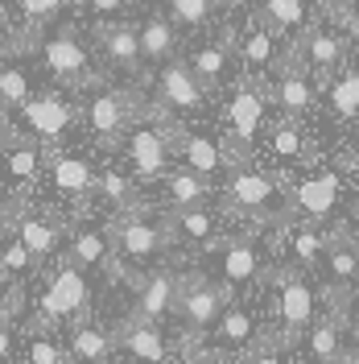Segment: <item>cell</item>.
Listing matches in <instances>:
<instances>
[{
    "label": "cell",
    "mask_w": 359,
    "mask_h": 364,
    "mask_svg": "<svg viewBox=\"0 0 359 364\" xmlns=\"http://www.w3.org/2000/svg\"><path fill=\"white\" fill-rule=\"evenodd\" d=\"M33 265H38V261L29 257V249H25L21 240H4V245H0V273H9V277H25Z\"/></svg>",
    "instance_id": "41"
},
{
    "label": "cell",
    "mask_w": 359,
    "mask_h": 364,
    "mask_svg": "<svg viewBox=\"0 0 359 364\" xmlns=\"http://www.w3.org/2000/svg\"><path fill=\"white\" fill-rule=\"evenodd\" d=\"M231 58H236L231 42H206V46H199L186 63H190V70L199 75L202 87H206V91H219L227 83V67H231Z\"/></svg>",
    "instance_id": "32"
},
{
    "label": "cell",
    "mask_w": 359,
    "mask_h": 364,
    "mask_svg": "<svg viewBox=\"0 0 359 364\" xmlns=\"http://www.w3.org/2000/svg\"><path fill=\"white\" fill-rule=\"evenodd\" d=\"M338 364H359V343H347V352H343Z\"/></svg>",
    "instance_id": "48"
},
{
    "label": "cell",
    "mask_w": 359,
    "mask_h": 364,
    "mask_svg": "<svg viewBox=\"0 0 359 364\" xmlns=\"http://www.w3.org/2000/svg\"><path fill=\"white\" fill-rule=\"evenodd\" d=\"M67 9V0H21V29L25 38H38L45 25Z\"/></svg>",
    "instance_id": "39"
},
{
    "label": "cell",
    "mask_w": 359,
    "mask_h": 364,
    "mask_svg": "<svg viewBox=\"0 0 359 364\" xmlns=\"http://www.w3.org/2000/svg\"><path fill=\"white\" fill-rule=\"evenodd\" d=\"M252 4H260V0H252Z\"/></svg>",
    "instance_id": "51"
},
{
    "label": "cell",
    "mask_w": 359,
    "mask_h": 364,
    "mask_svg": "<svg viewBox=\"0 0 359 364\" xmlns=\"http://www.w3.org/2000/svg\"><path fill=\"white\" fill-rule=\"evenodd\" d=\"M343 236H347V249H351V257L359 261V232H351V228H343Z\"/></svg>",
    "instance_id": "47"
},
{
    "label": "cell",
    "mask_w": 359,
    "mask_h": 364,
    "mask_svg": "<svg viewBox=\"0 0 359 364\" xmlns=\"http://www.w3.org/2000/svg\"><path fill=\"white\" fill-rule=\"evenodd\" d=\"M161 195H165V207L170 211H186V207H206L215 199V186L211 178H202L194 170H174V174H165L161 178Z\"/></svg>",
    "instance_id": "30"
},
{
    "label": "cell",
    "mask_w": 359,
    "mask_h": 364,
    "mask_svg": "<svg viewBox=\"0 0 359 364\" xmlns=\"http://www.w3.org/2000/svg\"><path fill=\"white\" fill-rule=\"evenodd\" d=\"M322 265H326V282H331V290H335L331 298L351 302V294L359 290V261L351 257V249H347L343 228L331 232V249H326V257H322Z\"/></svg>",
    "instance_id": "28"
},
{
    "label": "cell",
    "mask_w": 359,
    "mask_h": 364,
    "mask_svg": "<svg viewBox=\"0 0 359 364\" xmlns=\"http://www.w3.org/2000/svg\"><path fill=\"white\" fill-rule=\"evenodd\" d=\"M215 0H170V21L178 29H206L215 17Z\"/></svg>",
    "instance_id": "38"
},
{
    "label": "cell",
    "mask_w": 359,
    "mask_h": 364,
    "mask_svg": "<svg viewBox=\"0 0 359 364\" xmlns=\"http://www.w3.org/2000/svg\"><path fill=\"white\" fill-rule=\"evenodd\" d=\"M42 170H45L42 145H33V141H13V145H4V174L13 182L33 186V182L42 178Z\"/></svg>",
    "instance_id": "33"
},
{
    "label": "cell",
    "mask_w": 359,
    "mask_h": 364,
    "mask_svg": "<svg viewBox=\"0 0 359 364\" xmlns=\"http://www.w3.org/2000/svg\"><path fill=\"white\" fill-rule=\"evenodd\" d=\"M95 191H99V199L112 207L116 215H128V211H140V195H136V186L128 174H120V170H99V178H95Z\"/></svg>",
    "instance_id": "35"
},
{
    "label": "cell",
    "mask_w": 359,
    "mask_h": 364,
    "mask_svg": "<svg viewBox=\"0 0 359 364\" xmlns=\"http://www.w3.org/2000/svg\"><path fill=\"white\" fill-rule=\"evenodd\" d=\"M215 265H219V282L231 294H252L260 282H269V252L252 240V232L244 236H227L223 245L215 249Z\"/></svg>",
    "instance_id": "7"
},
{
    "label": "cell",
    "mask_w": 359,
    "mask_h": 364,
    "mask_svg": "<svg viewBox=\"0 0 359 364\" xmlns=\"http://www.w3.org/2000/svg\"><path fill=\"white\" fill-rule=\"evenodd\" d=\"M178 286L182 277L174 269H149L136 277V306L133 318L136 323H161V318L174 315L178 306Z\"/></svg>",
    "instance_id": "18"
},
{
    "label": "cell",
    "mask_w": 359,
    "mask_h": 364,
    "mask_svg": "<svg viewBox=\"0 0 359 364\" xmlns=\"http://www.w3.org/2000/svg\"><path fill=\"white\" fill-rule=\"evenodd\" d=\"M240 364H285V360H281V348H272L269 340H260L252 352L240 356Z\"/></svg>",
    "instance_id": "42"
},
{
    "label": "cell",
    "mask_w": 359,
    "mask_h": 364,
    "mask_svg": "<svg viewBox=\"0 0 359 364\" xmlns=\"http://www.w3.org/2000/svg\"><path fill=\"white\" fill-rule=\"evenodd\" d=\"M343 29H347V33H351V38L359 42V9H355V4H351V13L343 17Z\"/></svg>",
    "instance_id": "46"
},
{
    "label": "cell",
    "mask_w": 359,
    "mask_h": 364,
    "mask_svg": "<svg viewBox=\"0 0 359 364\" xmlns=\"http://www.w3.org/2000/svg\"><path fill=\"white\" fill-rule=\"evenodd\" d=\"M13 356V331H9V318L0 315V364Z\"/></svg>",
    "instance_id": "45"
},
{
    "label": "cell",
    "mask_w": 359,
    "mask_h": 364,
    "mask_svg": "<svg viewBox=\"0 0 359 364\" xmlns=\"http://www.w3.org/2000/svg\"><path fill=\"white\" fill-rule=\"evenodd\" d=\"M136 33H140V54H145V63H158L165 67L174 54H178V25L170 21V17H145V21L136 25Z\"/></svg>",
    "instance_id": "31"
},
{
    "label": "cell",
    "mask_w": 359,
    "mask_h": 364,
    "mask_svg": "<svg viewBox=\"0 0 359 364\" xmlns=\"http://www.w3.org/2000/svg\"><path fill=\"white\" fill-rule=\"evenodd\" d=\"M256 17L289 46L302 42V33H306V25H310L306 0H260V4H256Z\"/></svg>",
    "instance_id": "29"
},
{
    "label": "cell",
    "mask_w": 359,
    "mask_h": 364,
    "mask_svg": "<svg viewBox=\"0 0 359 364\" xmlns=\"http://www.w3.org/2000/svg\"><path fill=\"white\" fill-rule=\"evenodd\" d=\"M9 207V191H4V182H0V211Z\"/></svg>",
    "instance_id": "50"
},
{
    "label": "cell",
    "mask_w": 359,
    "mask_h": 364,
    "mask_svg": "<svg viewBox=\"0 0 359 364\" xmlns=\"http://www.w3.org/2000/svg\"><path fill=\"white\" fill-rule=\"evenodd\" d=\"M45 174H50V186L62 195V199H87L95 191V166H91L83 154H54L45 161Z\"/></svg>",
    "instance_id": "23"
},
{
    "label": "cell",
    "mask_w": 359,
    "mask_h": 364,
    "mask_svg": "<svg viewBox=\"0 0 359 364\" xmlns=\"http://www.w3.org/2000/svg\"><path fill=\"white\" fill-rule=\"evenodd\" d=\"M67 352L74 356V364H112V356L120 352V340H116V331L83 318V323H70Z\"/></svg>",
    "instance_id": "25"
},
{
    "label": "cell",
    "mask_w": 359,
    "mask_h": 364,
    "mask_svg": "<svg viewBox=\"0 0 359 364\" xmlns=\"http://www.w3.org/2000/svg\"><path fill=\"white\" fill-rule=\"evenodd\" d=\"M351 215H355V220H359V178L351 182Z\"/></svg>",
    "instance_id": "49"
},
{
    "label": "cell",
    "mask_w": 359,
    "mask_h": 364,
    "mask_svg": "<svg viewBox=\"0 0 359 364\" xmlns=\"http://www.w3.org/2000/svg\"><path fill=\"white\" fill-rule=\"evenodd\" d=\"M231 50H236V58L244 63L248 75H256V79H260L265 70L277 67V58L285 54V50H281V38H277V33H272V29L260 21L256 13L240 25V33L231 38Z\"/></svg>",
    "instance_id": "19"
},
{
    "label": "cell",
    "mask_w": 359,
    "mask_h": 364,
    "mask_svg": "<svg viewBox=\"0 0 359 364\" xmlns=\"http://www.w3.org/2000/svg\"><path fill=\"white\" fill-rule=\"evenodd\" d=\"M33 100V83H29V75L21 67H0V112H17L21 104Z\"/></svg>",
    "instance_id": "37"
},
{
    "label": "cell",
    "mask_w": 359,
    "mask_h": 364,
    "mask_svg": "<svg viewBox=\"0 0 359 364\" xmlns=\"http://www.w3.org/2000/svg\"><path fill=\"white\" fill-rule=\"evenodd\" d=\"M231 290H227L223 282L215 277H202V273H190V277H182L178 286V306H174V318H178L182 327V348L190 352L202 336H211V327L219 323L223 315V306L231 302Z\"/></svg>",
    "instance_id": "4"
},
{
    "label": "cell",
    "mask_w": 359,
    "mask_h": 364,
    "mask_svg": "<svg viewBox=\"0 0 359 364\" xmlns=\"http://www.w3.org/2000/svg\"><path fill=\"white\" fill-rule=\"evenodd\" d=\"M211 340H215V352H223V356H244L265 340V327L256 323L248 302L231 298L223 306V315H219V323L211 327Z\"/></svg>",
    "instance_id": "16"
},
{
    "label": "cell",
    "mask_w": 359,
    "mask_h": 364,
    "mask_svg": "<svg viewBox=\"0 0 359 364\" xmlns=\"http://www.w3.org/2000/svg\"><path fill=\"white\" fill-rule=\"evenodd\" d=\"M272 154L281 161H302V166H310L314 158V141H310V133L302 129V120H285L281 116V124L272 129Z\"/></svg>",
    "instance_id": "34"
},
{
    "label": "cell",
    "mask_w": 359,
    "mask_h": 364,
    "mask_svg": "<svg viewBox=\"0 0 359 364\" xmlns=\"http://www.w3.org/2000/svg\"><path fill=\"white\" fill-rule=\"evenodd\" d=\"M281 245L289 249V265L314 269L318 261L326 257V249H331V232H322V224L285 220V224H281Z\"/></svg>",
    "instance_id": "24"
},
{
    "label": "cell",
    "mask_w": 359,
    "mask_h": 364,
    "mask_svg": "<svg viewBox=\"0 0 359 364\" xmlns=\"http://www.w3.org/2000/svg\"><path fill=\"white\" fill-rule=\"evenodd\" d=\"M269 83L248 75L240 79L231 95H227V108H223V141H227V154H231V166H244V154L252 149L256 133L265 129V112H269Z\"/></svg>",
    "instance_id": "3"
},
{
    "label": "cell",
    "mask_w": 359,
    "mask_h": 364,
    "mask_svg": "<svg viewBox=\"0 0 359 364\" xmlns=\"http://www.w3.org/2000/svg\"><path fill=\"white\" fill-rule=\"evenodd\" d=\"M219 356H223V352H215V348H190L182 364H215Z\"/></svg>",
    "instance_id": "44"
},
{
    "label": "cell",
    "mask_w": 359,
    "mask_h": 364,
    "mask_svg": "<svg viewBox=\"0 0 359 364\" xmlns=\"http://www.w3.org/2000/svg\"><path fill=\"white\" fill-rule=\"evenodd\" d=\"M67 261L79 265V269H99L108 265L116 277H128L116 261V245H112V224H79L70 232V245H67Z\"/></svg>",
    "instance_id": "20"
},
{
    "label": "cell",
    "mask_w": 359,
    "mask_h": 364,
    "mask_svg": "<svg viewBox=\"0 0 359 364\" xmlns=\"http://www.w3.org/2000/svg\"><path fill=\"white\" fill-rule=\"evenodd\" d=\"M83 120H87V129L99 136L104 145H116V141H124V136L133 133L136 120H145V108L136 104L133 91H124V87H99L87 100Z\"/></svg>",
    "instance_id": "9"
},
{
    "label": "cell",
    "mask_w": 359,
    "mask_h": 364,
    "mask_svg": "<svg viewBox=\"0 0 359 364\" xmlns=\"http://www.w3.org/2000/svg\"><path fill=\"white\" fill-rule=\"evenodd\" d=\"M269 282H272V290H277V327L265 331V340H269L272 348H293L318 318L314 286H310V282L302 277V269L289 265V261H277L272 273H269Z\"/></svg>",
    "instance_id": "1"
},
{
    "label": "cell",
    "mask_w": 359,
    "mask_h": 364,
    "mask_svg": "<svg viewBox=\"0 0 359 364\" xmlns=\"http://www.w3.org/2000/svg\"><path fill=\"white\" fill-rule=\"evenodd\" d=\"M124 4H128V0H87L91 17H104V21H108V17H120Z\"/></svg>",
    "instance_id": "43"
},
{
    "label": "cell",
    "mask_w": 359,
    "mask_h": 364,
    "mask_svg": "<svg viewBox=\"0 0 359 364\" xmlns=\"http://www.w3.org/2000/svg\"><path fill=\"white\" fill-rule=\"evenodd\" d=\"M38 58H42V67L50 70V79H54L58 87H67V91H87L91 83H95V67H91L87 46L79 42L70 29L50 33V38L38 46Z\"/></svg>",
    "instance_id": "10"
},
{
    "label": "cell",
    "mask_w": 359,
    "mask_h": 364,
    "mask_svg": "<svg viewBox=\"0 0 359 364\" xmlns=\"http://www.w3.org/2000/svg\"><path fill=\"white\" fill-rule=\"evenodd\" d=\"M74 104L62 100L58 91H45V95H33L29 104L17 108V120H13V129L21 141H33V145H50V141H58V136L67 133L70 124H74Z\"/></svg>",
    "instance_id": "12"
},
{
    "label": "cell",
    "mask_w": 359,
    "mask_h": 364,
    "mask_svg": "<svg viewBox=\"0 0 359 364\" xmlns=\"http://www.w3.org/2000/svg\"><path fill=\"white\" fill-rule=\"evenodd\" d=\"M99 50H104V58H108L116 70H128V75H136V70L145 67L136 25H124V21L99 25Z\"/></svg>",
    "instance_id": "27"
},
{
    "label": "cell",
    "mask_w": 359,
    "mask_h": 364,
    "mask_svg": "<svg viewBox=\"0 0 359 364\" xmlns=\"http://www.w3.org/2000/svg\"><path fill=\"white\" fill-rule=\"evenodd\" d=\"M355 161H359V158H355Z\"/></svg>",
    "instance_id": "52"
},
{
    "label": "cell",
    "mask_w": 359,
    "mask_h": 364,
    "mask_svg": "<svg viewBox=\"0 0 359 364\" xmlns=\"http://www.w3.org/2000/svg\"><path fill=\"white\" fill-rule=\"evenodd\" d=\"M223 207L256 220V224H285L289 207L281 203V182L252 170V166H231V174L223 182Z\"/></svg>",
    "instance_id": "5"
},
{
    "label": "cell",
    "mask_w": 359,
    "mask_h": 364,
    "mask_svg": "<svg viewBox=\"0 0 359 364\" xmlns=\"http://www.w3.org/2000/svg\"><path fill=\"white\" fill-rule=\"evenodd\" d=\"M347 33L335 29L331 21H310L306 25V33H302V42H297V54H302V67L310 70V79H314L318 87L326 91V83L335 79L338 70L347 67Z\"/></svg>",
    "instance_id": "11"
},
{
    "label": "cell",
    "mask_w": 359,
    "mask_h": 364,
    "mask_svg": "<svg viewBox=\"0 0 359 364\" xmlns=\"http://www.w3.org/2000/svg\"><path fill=\"white\" fill-rule=\"evenodd\" d=\"M285 182V207H289V220H306V224H326L338 207L343 195V178L338 170H310L302 178H281Z\"/></svg>",
    "instance_id": "8"
},
{
    "label": "cell",
    "mask_w": 359,
    "mask_h": 364,
    "mask_svg": "<svg viewBox=\"0 0 359 364\" xmlns=\"http://www.w3.org/2000/svg\"><path fill=\"white\" fill-rule=\"evenodd\" d=\"M112 245L120 269L128 273V282L136 286V277L153 269L161 261V252L170 249V232H165V220H149L145 207H140V211H128V215L112 220Z\"/></svg>",
    "instance_id": "2"
},
{
    "label": "cell",
    "mask_w": 359,
    "mask_h": 364,
    "mask_svg": "<svg viewBox=\"0 0 359 364\" xmlns=\"http://www.w3.org/2000/svg\"><path fill=\"white\" fill-rule=\"evenodd\" d=\"M170 141H174V154L182 158V166L202 174V178H215L231 166L227 141L202 133V129H170Z\"/></svg>",
    "instance_id": "15"
},
{
    "label": "cell",
    "mask_w": 359,
    "mask_h": 364,
    "mask_svg": "<svg viewBox=\"0 0 359 364\" xmlns=\"http://www.w3.org/2000/svg\"><path fill=\"white\" fill-rule=\"evenodd\" d=\"M38 318L42 327H54V323H83L91 318V282H87V269L62 261L58 269L45 277L42 286V298H38Z\"/></svg>",
    "instance_id": "6"
},
{
    "label": "cell",
    "mask_w": 359,
    "mask_h": 364,
    "mask_svg": "<svg viewBox=\"0 0 359 364\" xmlns=\"http://www.w3.org/2000/svg\"><path fill=\"white\" fill-rule=\"evenodd\" d=\"M116 340H120V352L128 356L133 364H165L170 360V340L158 323H120L116 327Z\"/></svg>",
    "instance_id": "22"
},
{
    "label": "cell",
    "mask_w": 359,
    "mask_h": 364,
    "mask_svg": "<svg viewBox=\"0 0 359 364\" xmlns=\"http://www.w3.org/2000/svg\"><path fill=\"white\" fill-rule=\"evenodd\" d=\"M165 232H170V245H182V249H219L223 245V220L211 207L170 211L165 215Z\"/></svg>",
    "instance_id": "17"
},
{
    "label": "cell",
    "mask_w": 359,
    "mask_h": 364,
    "mask_svg": "<svg viewBox=\"0 0 359 364\" xmlns=\"http://www.w3.org/2000/svg\"><path fill=\"white\" fill-rule=\"evenodd\" d=\"M326 104H331V112L338 120H355L359 116V70L351 63L326 83Z\"/></svg>",
    "instance_id": "36"
},
{
    "label": "cell",
    "mask_w": 359,
    "mask_h": 364,
    "mask_svg": "<svg viewBox=\"0 0 359 364\" xmlns=\"http://www.w3.org/2000/svg\"><path fill=\"white\" fill-rule=\"evenodd\" d=\"M347 352V302L331 298V311L314 318L306 331V356L314 364H338Z\"/></svg>",
    "instance_id": "21"
},
{
    "label": "cell",
    "mask_w": 359,
    "mask_h": 364,
    "mask_svg": "<svg viewBox=\"0 0 359 364\" xmlns=\"http://www.w3.org/2000/svg\"><path fill=\"white\" fill-rule=\"evenodd\" d=\"M9 228H17V240L29 249V257L38 265H45L58 252V245H62V224H54L45 215H33V211H13V224Z\"/></svg>",
    "instance_id": "26"
},
{
    "label": "cell",
    "mask_w": 359,
    "mask_h": 364,
    "mask_svg": "<svg viewBox=\"0 0 359 364\" xmlns=\"http://www.w3.org/2000/svg\"><path fill=\"white\" fill-rule=\"evenodd\" d=\"M170 129L174 124H153V120H136V129L124 136V154H128V166L140 182L165 178L170 170V158H174V141H170Z\"/></svg>",
    "instance_id": "13"
},
{
    "label": "cell",
    "mask_w": 359,
    "mask_h": 364,
    "mask_svg": "<svg viewBox=\"0 0 359 364\" xmlns=\"http://www.w3.org/2000/svg\"><path fill=\"white\" fill-rule=\"evenodd\" d=\"M25 356H29V364H74V356H70V352L54 340V336H45V331L29 336V343H25Z\"/></svg>",
    "instance_id": "40"
},
{
    "label": "cell",
    "mask_w": 359,
    "mask_h": 364,
    "mask_svg": "<svg viewBox=\"0 0 359 364\" xmlns=\"http://www.w3.org/2000/svg\"><path fill=\"white\" fill-rule=\"evenodd\" d=\"M158 104L170 116L199 112L202 104H206V87L199 83V75L190 70L186 58H170V63L158 70Z\"/></svg>",
    "instance_id": "14"
}]
</instances>
